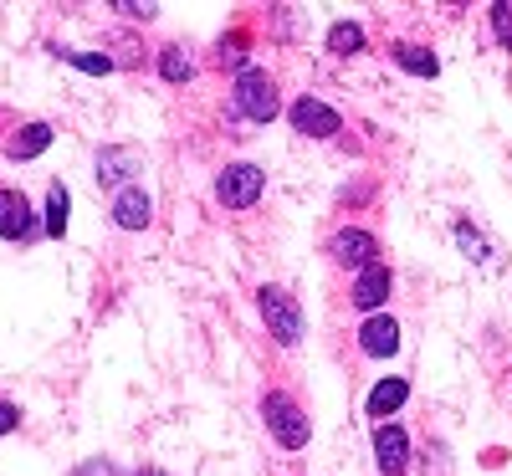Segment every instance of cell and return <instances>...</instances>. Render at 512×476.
<instances>
[{"label": "cell", "instance_id": "cell-1", "mask_svg": "<svg viewBox=\"0 0 512 476\" xmlns=\"http://www.w3.org/2000/svg\"><path fill=\"white\" fill-rule=\"evenodd\" d=\"M231 98H236V108H241L246 118H256V123H272V118L282 113L277 82H272L262 67H241V72H236V88H231Z\"/></svg>", "mask_w": 512, "mask_h": 476}, {"label": "cell", "instance_id": "cell-2", "mask_svg": "<svg viewBox=\"0 0 512 476\" xmlns=\"http://www.w3.org/2000/svg\"><path fill=\"white\" fill-rule=\"evenodd\" d=\"M262 420H267V430L277 436L282 451H303V446H308V415L297 410V405L282 395V389L262 395Z\"/></svg>", "mask_w": 512, "mask_h": 476}, {"label": "cell", "instance_id": "cell-3", "mask_svg": "<svg viewBox=\"0 0 512 476\" xmlns=\"http://www.w3.org/2000/svg\"><path fill=\"white\" fill-rule=\"evenodd\" d=\"M256 308H262V318H267V328H272V338L282 343V349H292V343L303 338V308H297L292 292L262 287V292H256Z\"/></svg>", "mask_w": 512, "mask_h": 476}, {"label": "cell", "instance_id": "cell-4", "mask_svg": "<svg viewBox=\"0 0 512 476\" xmlns=\"http://www.w3.org/2000/svg\"><path fill=\"white\" fill-rule=\"evenodd\" d=\"M262 185H267V175L256 164H226L221 180H216V200L226 210H246V205L262 200Z\"/></svg>", "mask_w": 512, "mask_h": 476}, {"label": "cell", "instance_id": "cell-5", "mask_svg": "<svg viewBox=\"0 0 512 476\" xmlns=\"http://www.w3.org/2000/svg\"><path fill=\"white\" fill-rule=\"evenodd\" d=\"M287 118H292L297 134H308V139H333V134H344V118H338L323 98H308V93L287 108Z\"/></svg>", "mask_w": 512, "mask_h": 476}, {"label": "cell", "instance_id": "cell-6", "mask_svg": "<svg viewBox=\"0 0 512 476\" xmlns=\"http://www.w3.org/2000/svg\"><path fill=\"white\" fill-rule=\"evenodd\" d=\"M328 256L333 262H344V267H374V256H379V241L369 236V231H359V226H344L333 241H328Z\"/></svg>", "mask_w": 512, "mask_h": 476}, {"label": "cell", "instance_id": "cell-7", "mask_svg": "<svg viewBox=\"0 0 512 476\" xmlns=\"http://www.w3.org/2000/svg\"><path fill=\"white\" fill-rule=\"evenodd\" d=\"M390 292H395V277H390V267L384 262H374V267H364L359 277H354V292H349V302L359 313H374V308H384L390 302Z\"/></svg>", "mask_w": 512, "mask_h": 476}, {"label": "cell", "instance_id": "cell-8", "mask_svg": "<svg viewBox=\"0 0 512 476\" xmlns=\"http://www.w3.org/2000/svg\"><path fill=\"white\" fill-rule=\"evenodd\" d=\"M374 461H379L384 476H405V466H410V441H405V430H400L395 420H384V425L374 430Z\"/></svg>", "mask_w": 512, "mask_h": 476}, {"label": "cell", "instance_id": "cell-9", "mask_svg": "<svg viewBox=\"0 0 512 476\" xmlns=\"http://www.w3.org/2000/svg\"><path fill=\"white\" fill-rule=\"evenodd\" d=\"M31 231H36L31 200L21 190H0V236H6V241H26Z\"/></svg>", "mask_w": 512, "mask_h": 476}, {"label": "cell", "instance_id": "cell-10", "mask_svg": "<svg viewBox=\"0 0 512 476\" xmlns=\"http://www.w3.org/2000/svg\"><path fill=\"white\" fill-rule=\"evenodd\" d=\"M149 215H154V200L144 195V185H123L118 200H113V221L123 231H144L149 226Z\"/></svg>", "mask_w": 512, "mask_h": 476}, {"label": "cell", "instance_id": "cell-11", "mask_svg": "<svg viewBox=\"0 0 512 476\" xmlns=\"http://www.w3.org/2000/svg\"><path fill=\"white\" fill-rule=\"evenodd\" d=\"M359 349H364L369 359H390V354L400 349V323H395V318H369V323L359 328Z\"/></svg>", "mask_w": 512, "mask_h": 476}, {"label": "cell", "instance_id": "cell-12", "mask_svg": "<svg viewBox=\"0 0 512 476\" xmlns=\"http://www.w3.org/2000/svg\"><path fill=\"white\" fill-rule=\"evenodd\" d=\"M405 400H410V384L390 374V379H379V384H374V395H369V415H374V420H390Z\"/></svg>", "mask_w": 512, "mask_h": 476}, {"label": "cell", "instance_id": "cell-13", "mask_svg": "<svg viewBox=\"0 0 512 476\" xmlns=\"http://www.w3.org/2000/svg\"><path fill=\"white\" fill-rule=\"evenodd\" d=\"M328 52H333V57L364 52V26H359V21H333V26H328Z\"/></svg>", "mask_w": 512, "mask_h": 476}, {"label": "cell", "instance_id": "cell-14", "mask_svg": "<svg viewBox=\"0 0 512 476\" xmlns=\"http://www.w3.org/2000/svg\"><path fill=\"white\" fill-rule=\"evenodd\" d=\"M390 52H395V62H400L405 72H415V77H436V72H441V62L425 52V47H415V41H395Z\"/></svg>", "mask_w": 512, "mask_h": 476}, {"label": "cell", "instance_id": "cell-15", "mask_svg": "<svg viewBox=\"0 0 512 476\" xmlns=\"http://www.w3.org/2000/svg\"><path fill=\"white\" fill-rule=\"evenodd\" d=\"M47 144H52V128L47 123H26L21 134L11 139V159H36Z\"/></svg>", "mask_w": 512, "mask_h": 476}, {"label": "cell", "instance_id": "cell-16", "mask_svg": "<svg viewBox=\"0 0 512 476\" xmlns=\"http://www.w3.org/2000/svg\"><path fill=\"white\" fill-rule=\"evenodd\" d=\"M128 175H134V154H128V149H103L98 154V180L103 185H118Z\"/></svg>", "mask_w": 512, "mask_h": 476}, {"label": "cell", "instance_id": "cell-17", "mask_svg": "<svg viewBox=\"0 0 512 476\" xmlns=\"http://www.w3.org/2000/svg\"><path fill=\"white\" fill-rule=\"evenodd\" d=\"M159 72H164V82H190V77H195V62H190L180 47H164V52H159Z\"/></svg>", "mask_w": 512, "mask_h": 476}, {"label": "cell", "instance_id": "cell-18", "mask_svg": "<svg viewBox=\"0 0 512 476\" xmlns=\"http://www.w3.org/2000/svg\"><path fill=\"white\" fill-rule=\"evenodd\" d=\"M67 205H72V200H67V190H62V185H52V190H47V231H52V236H62V231H67Z\"/></svg>", "mask_w": 512, "mask_h": 476}, {"label": "cell", "instance_id": "cell-19", "mask_svg": "<svg viewBox=\"0 0 512 476\" xmlns=\"http://www.w3.org/2000/svg\"><path fill=\"white\" fill-rule=\"evenodd\" d=\"M62 62H72L77 72H93V77H108L113 72V62L98 57V52H62Z\"/></svg>", "mask_w": 512, "mask_h": 476}, {"label": "cell", "instance_id": "cell-20", "mask_svg": "<svg viewBox=\"0 0 512 476\" xmlns=\"http://www.w3.org/2000/svg\"><path fill=\"white\" fill-rule=\"evenodd\" d=\"M492 26H497V41L512 52V11L507 6H492Z\"/></svg>", "mask_w": 512, "mask_h": 476}, {"label": "cell", "instance_id": "cell-21", "mask_svg": "<svg viewBox=\"0 0 512 476\" xmlns=\"http://www.w3.org/2000/svg\"><path fill=\"white\" fill-rule=\"evenodd\" d=\"M16 425H21V410H16V405H6V400H0V436H11Z\"/></svg>", "mask_w": 512, "mask_h": 476}, {"label": "cell", "instance_id": "cell-22", "mask_svg": "<svg viewBox=\"0 0 512 476\" xmlns=\"http://www.w3.org/2000/svg\"><path fill=\"white\" fill-rule=\"evenodd\" d=\"M226 62H231V67L241 62V36H231V41H221V67H226Z\"/></svg>", "mask_w": 512, "mask_h": 476}, {"label": "cell", "instance_id": "cell-23", "mask_svg": "<svg viewBox=\"0 0 512 476\" xmlns=\"http://www.w3.org/2000/svg\"><path fill=\"white\" fill-rule=\"evenodd\" d=\"M113 11H123V16H144V21H149V16H154L159 6H134V0H118V6H113Z\"/></svg>", "mask_w": 512, "mask_h": 476}, {"label": "cell", "instance_id": "cell-24", "mask_svg": "<svg viewBox=\"0 0 512 476\" xmlns=\"http://www.w3.org/2000/svg\"><path fill=\"white\" fill-rule=\"evenodd\" d=\"M82 476H113L108 466H88V471H82Z\"/></svg>", "mask_w": 512, "mask_h": 476}]
</instances>
